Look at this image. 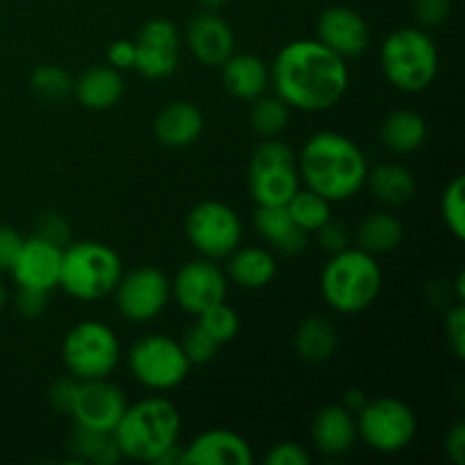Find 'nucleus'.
<instances>
[{"mask_svg":"<svg viewBox=\"0 0 465 465\" xmlns=\"http://www.w3.org/2000/svg\"><path fill=\"white\" fill-rule=\"evenodd\" d=\"M271 84L291 109L325 112L345 95L350 71L345 59L318 39H298L275 54Z\"/></svg>","mask_w":465,"mask_h":465,"instance_id":"f257e3e1","label":"nucleus"},{"mask_svg":"<svg viewBox=\"0 0 465 465\" xmlns=\"http://www.w3.org/2000/svg\"><path fill=\"white\" fill-rule=\"evenodd\" d=\"M298 157L300 182L304 189L330 203L354 198L366 186L368 159L350 136L341 132H316L309 136Z\"/></svg>","mask_w":465,"mask_h":465,"instance_id":"f03ea898","label":"nucleus"},{"mask_svg":"<svg viewBox=\"0 0 465 465\" xmlns=\"http://www.w3.org/2000/svg\"><path fill=\"white\" fill-rule=\"evenodd\" d=\"M182 431V416L166 398H145L127 404L125 413L114 427V440L123 457L141 463H157V459L175 448Z\"/></svg>","mask_w":465,"mask_h":465,"instance_id":"7ed1b4c3","label":"nucleus"},{"mask_svg":"<svg viewBox=\"0 0 465 465\" xmlns=\"http://www.w3.org/2000/svg\"><path fill=\"white\" fill-rule=\"evenodd\" d=\"M381 268L375 254L361 248H345L331 254L321 272V293L334 312L361 313L380 298Z\"/></svg>","mask_w":465,"mask_h":465,"instance_id":"20e7f679","label":"nucleus"},{"mask_svg":"<svg viewBox=\"0 0 465 465\" xmlns=\"http://www.w3.org/2000/svg\"><path fill=\"white\" fill-rule=\"evenodd\" d=\"M384 77L404 94H418L431 86L439 75V48L425 27H398L380 50Z\"/></svg>","mask_w":465,"mask_h":465,"instance_id":"39448f33","label":"nucleus"},{"mask_svg":"<svg viewBox=\"0 0 465 465\" xmlns=\"http://www.w3.org/2000/svg\"><path fill=\"white\" fill-rule=\"evenodd\" d=\"M123 275V259L112 245L100 241L68 243L62 254L59 286L71 298L95 302L114 293Z\"/></svg>","mask_w":465,"mask_h":465,"instance_id":"423d86ee","label":"nucleus"},{"mask_svg":"<svg viewBox=\"0 0 465 465\" xmlns=\"http://www.w3.org/2000/svg\"><path fill=\"white\" fill-rule=\"evenodd\" d=\"M62 359L75 380H107L121 361V341L104 322L82 321L64 336Z\"/></svg>","mask_w":465,"mask_h":465,"instance_id":"0eeeda50","label":"nucleus"},{"mask_svg":"<svg viewBox=\"0 0 465 465\" xmlns=\"http://www.w3.org/2000/svg\"><path fill=\"white\" fill-rule=\"evenodd\" d=\"M298 157L284 141L263 139L250 157L248 189L257 204H286L300 189Z\"/></svg>","mask_w":465,"mask_h":465,"instance_id":"6e6552de","label":"nucleus"},{"mask_svg":"<svg viewBox=\"0 0 465 465\" xmlns=\"http://www.w3.org/2000/svg\"><path fill=\"white\" fill-rule=\"evenodd\" d=\"M359 439L380 454H398L413 443L418 418L407 402L398 398L368 400L357 413Z\"/></svg>","mask_w":465,"mask_h":465,"instance_id":"1a4fd4ad","label":"nucleus"},{"mask_svg":"<svg viewBox=\"0 0 465 465\" xmlns=\"http://www.w3.org/2000/svg\"><path fill=\"white\" fill-rule=\"evenodd\" d=\"M127 366L134 380L150 391L177 389L191 371L182 343L166 334L141 336L130 348Z\"/></svg>","mask_w":465,"mask_h":465,"instance_id":"9d476101","label":"nucleus"},{"mask_svg":"<svg viewBox=\"0 0 465 465\" xmlns=\"http://www.w3.org/2000/svg\"><path fill=\"white\" fill-rule=\"evenodd\" d=\"M186 236L191 245L207 259H225L243 239V223L230 204L204 200L186 216Z\"/></svg>","mask_w":465,"mask_h":465,"instance_id":"9b49d317","label":"nucleus"},{"mask_svg":"<svg viewBox=\"0 0 465 465\" xmlns=\"http://www.w3.org/2000/svg\"><path fill=\"white\" fill-rule=\"evenodd\" d=\"M114 300L125 321L150 322L166 309L171 300V282L159 268H134L121 275L114 289Z\"/></svg>","mask_w":465,"mask_h":465,"instance_id":"f8f14e48","label":"nucleus"},{"mask_svg":"<svg viewBox=\"0 0 465 465\" xmlns=\"http://www.w3.org/2000/svg\"><path fill=\"white\" fill-rule=\"evenodd\" d=\"M171 295L175 302L191 316H200L209 307L225 302L227 275L213 259H195L177 271L175 282H171Z\"/></svg>","mask_w":465,"mask_h":465,"instance_id":"ddd939ff","label":"nucleus"},{"mask_svg":"<svg viewBox=\"0 0 465 465\" xmlns=\"http://www.w3.org/2000/svg\"><path fill=\"white\" fill-rule=\"evenodd\" d=\"M134 68L148 80H166L180 66V35L168 18H150L134 39Z\"/></svg>","mask_w":465,"mask_h":465,"instance_id":"4468645a","label":"nucleus"},{"mask_svg":"<svg viewBox=\"0 0 465 465\" xmlns=\"http://www.w3.org/2000/svg\"><path fill=\"white\" fill-rule=\"evenodd\" d=\"M127 409V400L118 386L107 380H86L77 384L71 404L75 425L95 431H114Z\"/></svg>","mask_w":465,"mask_h":465,"instance_id":"2eb2a0df","label":"nucleus"},{"mask_svg":"<svg viewBox=\"0 0 465 465\" xmlns=\"http://www.w3.org/2000/svg\"><path fill=\"white\" fill-rule=\"evenodd\" d=\"M318 41L343 59L359 57L371 45V27L352 7L334 5L318 16Z\"/></svg>","mask_w":465,"mask_h":465,"instance_id":"dca6fc26","label":"nucleus"},{"mask_svg":"<svg viewBox=\"0 0 465 465\" xmlns=\"http://www.w3.org/2000/svg\"><path fill=\"white\" fill-rule=\"evenodd\" d=\"M62 245H54L41 236L23 239L21 252L16 262L9 268L14 282L25 289L53 291L59 286V272H62Z\"/></svg>","mask_w":465,"mask_h":465,"instance_id":"f3484780","label":"nucleus"},{"mask_svg":"<svg viewBox=\"0 0 465 465\" xmlns=\"http://www.w3.org/2000/svg\"><path fill=\"white\" fill-rule=\"evenodd\" d=\"M248 440L232 430H207L182 448V465H252Z\"/></svg>","mask_w":465,"mask_h":465,"instance_id":"a211bd4d","label":"nucleus"},{"mask_svg":"<svg viewBox=\"0 0 465 465\" xmlns=\"http://www.w3.org/2000/svg\"><path fill=\"white\" fill-rule=\"evenodd\" d=\"M186 44L193 57L204 66H221L234 54V32L216 12H200L186 27Z\"/></svg>","mask_w":465,"mask_h":465,"instance_id":"6ab92c4d","label":"nucleus"},{"mask_svg":"<svg viewBox=\"0 0 465 465\" xmlns=\"http://www.w3.org/2000/svg\"><path fill=\"white\" fill-rule=\"evenodd\" d=\"M359 439L357 416L343 404H327L318 409L312 420L313 448L325 457H343Z\"/></svg>","mask_w":465,"mask_h":465,"instance_id":"aec40b11","label":"nucleus"},{"mask_svg":"<svg viewBox=\"0 0 465 465\" xmlns=\"http://www.w3.org/2000/svg\"><path fill=\"white\" fill-rule=\"evenodd\" d=\"M252 223L257 234L284 257H295L307 248V232L293 221L286 204H257Z\"/></svg>","mask_w":465,"mask_h":465,"instance_id":"412c9836","label":"nucleus"},{"mask_svg":"<svg viewBox=\"0 0 465 465\" xmlns=\"http://www.w3.org/2000/svg\"><path fill=\"white\" fill-rule=\"evenodd\" d=\"M154 136L166 148H189L204 130V116L189 100H173L154 116Z\"/></svg>","mask_w":465,"mask_h":465,"instance_id":"4be33fe9","label":"nucleus"},{"mask_svg":"<svg viewBox=\"0 0 465 465\" xmlns=\"http://www.w3.org/2000/svg\"><path fill=\"white\" fill-rule=\"evenodd\" d=\"M221 80L232 98L252 103L271 86V68L257 54H230L221 64Z\"/></svg>","mask_w":465,"mask_h":465,"instance_id":"5701e85b","label":"nucleus"},{"mask_svg":"<svg viewBox=\"0 0 465 465\" xmlns=\"http://www.w3.org/2000/svg\"><path fill=\"white\" fill-rule=\"evenodd\" d=\"M125 94L123 73L112 66H91L73 80V95L77 103L94 112H104L121 103Z\"/></svg>","mask_w":465,"mask_h":465,"instance_id":"b1692460","label":"nucleus"},{"mask_svg":"<svg viewBox=\"0 0 465 465\" xmlns=\"http://www.w3.org/2000/svg\"><path fill=\"white\" fill-rule=\"evenodd\" d=\"M225 259L227 280H232L241 289L259 291L271 284L277 275L275 254L259 245H239Z\"/></svg>","mask_w":465,"mask_h":465,"instance_id":"393cba45","label":"nucleus"},{"mask_svg":"<svg viewBox=\"0 0 465 465\" xmlns=\"http://www.w3.org/2000/svg\"><path fill=\"white\" fill-rule=\"evenodd\" d=\"M366 186L372 198L386 207H402L411 203L416 195V177L407 166L395 162H384L375 168H368Z\"/></svg>","mask_w":465,"mask_h":465,"instance_id":"a878e982","label":"nucleus"},{"mask_svg":"<svg viewBox=\"0 0 465 465\" xmlns=\"http://www.w3.org/2000/svg\"><path fill=\"white\" fill-rule=\"evenodd\" d=\"M380 139L389 153L411 154L427 141V123L413 109H395L386 114L380 127Z\"/></svg>","mask_w":465,"mask_h":465,"instance_id":"bb28decb","label":"nucleus"},{"mask_svg":"<svg viewBox=\"0 0 465 465\" xmlns=\"http://www.w3.org/2000/svg\"><path fill=\"white\" fill-rule=\"evenodd\" d=\"M293 348L302 361L322 363L339 348V330L325 316H309L295 330Z\"/></svg>","mask_w":465,"mask_h":465,"instance_id":"cd10ccee","label":"nucleus"},{"mask_svg":"<svg viewBox=\"0 0 465 465\" xmlns=\"http://www.w3.org/2000/svg\"><path fill=\"white\" fill-rule=\"evenodd\" d=\"M354 236H357L359 248L380 257V254H389L400 248L404 239V227L393 213L372 212L359 223Z\"/></svg>","mask_w":465,"mask_h":465,"instance_id":"c85d7f7f","label":"nucleus"},{"mask_svg":"<svg viewBox=\"0 0 465 465\" xmlns=\"http://www.w3.org/2000/svg\"><path fill=\"white\" fill-rule=\"evenodd\" d=\"M68 452L75 461L114 465L123 459L112 431H95L75 425L73 434L68 436Z\"/></svg>","mask_w":465,"mask_h":465,"instance_id":"c756f323","label":"nucleus"},{"mask_svg":"<svg viewBox=\"0 0 465 465\" xmlns=\"http://www.w3.org/2000/svg\"><path fill=\"white\" fill-rule=\"evenodd\" d=\"M291 118V107L280 95H259L252 100V112H250V125L263 139H275L286 130Z\"/></svg>","mask_w":465,"mask_h":465,"instance_id":"7c9ffc66","label":"nucleus"},{"mask_svg":"<svg viewBox=\"0 0 465 465\" xmlns=\"http://www.w3.org/2000/svg\"><path fill=\"white\" fill-rule=\"evenodd\" d=\"M286 209L293 216V221L302 227L307 234L318 232L331 218V203L322 195L313 193L309 189H298L293 198L286 203Z\"/></svg>","mask_w":465,"mask_h":465,"instance_id":"2f4dec72","label":"nucleus"},{"mask_svg":"<svg viewBox=\"0 0 465 465\" xmlns=\"http://www.w3.org/2000/svg\"><path fill=\"white\" fill-rule=\"evenodd\" d=\"M30 89L44 103H59L73 94V77L57 64H44L32 71Z\"/></svg>","mask_w":465,"mask_h":465,"instance_id":"473e14b6","label":"nucleus"},{"mask_svg":"<svg viewBox=\"0 0 465 465\" xmlns=\"http://www.w3.org/2000/svg\"><path fill=\"white\" fill-rule=\"evenodd\" d=\"M195 322H198L218 345L230 343L232 339H236V334H239L241 330L239 313H236L227 302H218L213 304V307H209L207 312L200 313Z\"/></svg>","mask_w":465,"mask_h":465,"instance_id":"72a5a7b5","label":"nucleus"},{"mask_svg":"<svg viewBox=\"0 0 465 465\" xmlns=\"http://www.w3.org/2000/svg\"><path fill=\"white\" fill-rule=\"evenodd\" d=\"M463 189H465L463 177L457 175L448 186H445L443 198H440V213H443L445 225H448V230L452 232L459 241L465 239Z\"/></svg>","mask_w":465,"mask_h":465,"instance_id":"f704fd0d","label":"nucleus"},{"mask_svg":"<svg viewBox=\"0 0 465 465\" xmlns=\"http://www.w3.org/2000/svg\"><path fill=\"white\" fill-rule=\"evenodd\" d=\"M218 348H221V345H218L216 341H213L212 336L198 325V322L186 330L184 341H182V350H184L191 366H204V363H209L213 357H216Z\"/></svg>","mask_w":465,"mask_h":465,"instance_id":"c9c22d12","label":"nucleus"},{"mask_svg":"<svg viewBox=\"0 0 465 465\" xmlns=\"http://www.w3.org/2000/svg\"><path fill=\"white\" fill-rule=\"evenodd\" d=\"M452 12V3L450 0H416L413 3V14H416L420 27L430 30V27L443 25Z\"/></svg>","mask_w":465,"mask_h":465,"instance_id":"e433bc0d","label":"nucleus"},{"mask_svg":"<svg viewBox=\"0 0 465 465\" xmlns=\"http://www.w3.org/2000/svg\"><path fill=\"white\" fill-rule=\"evenodd\" d=\"M266 465H309L312 457H309L307 450L302 448L295 440H282V443L272 445L271 452L263 457Z\"/></svg>","mask_w":465,"mask_h":465,"instance_id":"4c0bfd02","label":"nucleus"},{"mask_svg":"<svg viewBox=\"0 0 465 465\" xmlns=\"http://www.w3.org/2000/svg\"><path fill=\"white\" fill-rule=\"evenodd\" d=\"M36 236H41V239L50 241V243L54 245L66 248L68 239H71V230H68L66 218L59 216V213L54 212H45L44 216L36 221Z\"/></svg>","mask_w":465,"mask_h":465,"instance_id":"58836bf2","label":"nucleus"},{"mask_svg":"<svg viewBox=\"0 0 465 465\" xmlns=\"http://www.w3.org/2000/svg\"><path fill=\"white\" fill-rule=\"evenodd\" d=\"M316 234H318V243H321L330 254H336L341 252V250L350 248V241H352V234H350L348 225L339 221H331V218L316 232Z\"/></svg>","mask_w":465,"mask_h":465,"instance_id":"ea45409f","label":"nucleus"},{"mask_svg":"<svg viewBox=\"0 0 465 465\" xmlns=\"http://www.w3.org/2000/svg\"><path fill=\"white\" fill-rule=\"evenodd\" d=\"M445 334H448V345L454 357L461 361L465 357V309L463 304H457L452 312H448L445 318Z\"/></svg>","mask_w":465,"mask_h":465,"instance_id":"a19ab883","label":"nucleus"},{"mask_svg":"<svg viewBox=\"0 0 465 465\" xmlns=\"http://www.w3.org/2000/svg\"><path fill=\"white\" fill-rule=\"evenodd\" d=\"M16 307L25 318L41 316V313L48 309V291L25 289V286H18Z\"/></svg>","mask_w":465,"mask_h":465,"instance_id":"79ce46f5","label":"nucleus"},{"mask_svg":"<svg viewBox=\"0 0 465 465\" xmlns=\"http://www.w3.org/2000/svg\"><path fill=\"white\" fill-rule=\"evenodd\" d=\"M23 236L14 227L0 225V271H9L21 252Z\"/></svg>","mask_w":465,"mask_h":465,"instance_id":"37998d69","label":"nucleus"},{"mask_svg":"<svg viewBox=\"0 0 465 465\" xmlns=\"http://www.w3.org/2000/svg\"><path fill=\"white\" fill-rule=\"evenodd\" d=\"M107 62L109 66L116 68V71H130L134 68L136 62V48L134 41L130 39H116L107 50Z\"/></svg>","mask_w":465,"mask_h":465,"instance_id":"c03bdc74","label":"nucleus"},{"mask_svg":"<svg viewBox=\"0 0 465 465\" xmlns=\"http://www.w3.org/2000/svg\"><path fill=\"white\" fill-rule=\"evenodd\" d=\"M77 384H80V380H75L73 375L62 377V380H57L53 384L48 398H50V404H53L59 413L71 411V404H73V398H75Z\"/></svg>","mask_w":465,"mask_h":465,"instance_id":"a18cd8bd","label":"nucleus"},{"mask_svg":"<svg viewBox=\"0 0 465 465\" xmlns=\"http://www.w3.org/2000/svg\"><path fill=\"white\" fill-rule=\"evenodd\" d=\"M445 452L454 465L465 463V422L457 420L445 436Z\"/></svg>","mask_w":465,"mask_h":465,"instance_id":"49530a36","label":"nucleus"},{"mask_svg":"<svg viewBox=\"0 0 465 465\" xmlns=\"http://www.w3.org/2000/svg\"><path fill=\"white\" fill-rule=\"evenodd\" d=\"M366 402H368L366 393H363V391H359V389H350L348 393H345V398H343V407L348 409V411H352L354 416L361 411V407Z\"/></svg>","mask_w":465,"mask_h":465,"instance_id":"de8ad7c7","label":"nucleus"},{"mask_svg":"<svg viewBox=\"0 0 465 465\" xmlns=\"http://www.w3.org/2000/svg\"><path fill=\"white\" fill-rule=\"evenodd\" d=\"M200 7L207 9V12H218L221 7H225L227 0H198Z\"/></svg>","mask_w":465,"mask_h":465,"instance_id":"09e8293b","label":"nucleus"},{"mask_svg":"<svg viewBox=\"0 0 465 465\" xmlns=\"http://www.w3.org/2000/svg\"><path fill=\"white\" fill-rule=\"evenodd\" d=\"M5 302H7V291H5L3 282H0V309L5 307Z\"/></svg>","mask_w":465,"mask_h":465,"instance_id":"8fccbe9b","label":"nucleus"}]
</instances>
